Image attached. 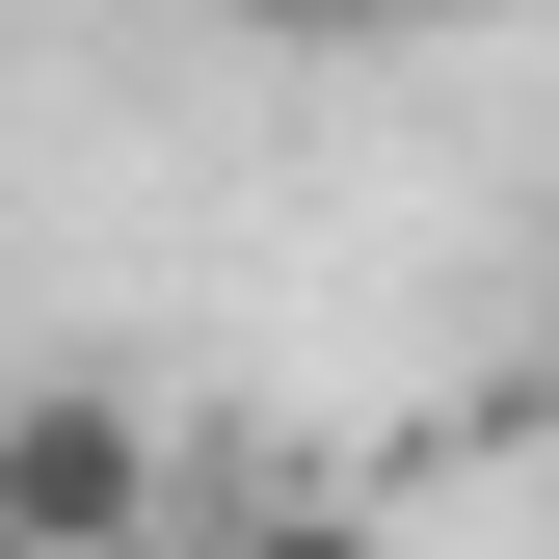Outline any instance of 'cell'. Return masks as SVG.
Masks as SVG:
<instances>
[{"label": "cell", "instance_id": "cell-3", "mask_svg": "<svg viewBox=\"0 0 559 559\" xmlns=\"http://www.w3.org/2000/svg\"><path fill=\"white\" fill-rule=\"evenodd\" d=\"M0 559H27V533H0Z\"/></svg>", "mask_w": 559, "mask_h": 559}, {"label": "cell", "instance_id": "cell-2", "mask_svg": "<svg viewBox=\"0 0 559 559\" xmlns=\"http://www.w3.org/2000/svg\"><path fill=\"white\" fill-rule=\"evenodd\" d=\"M240 27H453V0H240Z\"/></svg>", "mask_w": 559, "mask_h": 559}, {"label": "cell", "instance_id": "cell-1", "mask_svg": "<svg viewBox=\"0 0 559 559\" xmlns=\"http://www.w3.org/2000/svg\"><path fill=\"white\" fill-rule=\"evenodd\" d=\"M0 533L27 559H160V427L107 373H0Z\"/></svg>", "mask_w": 559, "mask_h": 559}]
</instances>
